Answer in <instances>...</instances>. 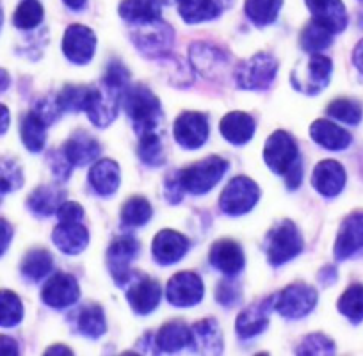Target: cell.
Listing matches in <instances>:
<instances>
[{
    "instance_id": "1",
    "label": "cell",
    "mask_w": 363,
    "mask_h": 356,
    "mask_svg": "<svg viewBox=\"0 0 363 356\" xmlns=\"http://www.w3.org/2000/svg\"><path fill=\"white\" fill-rule=\"evenodd\" d=\"M128 87V72L121 62H111L107 68V75L100 82V86L91 87L89 102L86 113L91 123L100 128L109 127L118 116L121 99L125 89Z\"/></svg>"
},
{
    "instance_id": "2",
    "label": "cell",
    "mask_w": 363,
    "mask_h": 356,
    "mask_svg": "<svg viewBox=\"0 0 363 356\" xmlns=\"http://www.w3.org/2000/svg\"><path fill=\"white\" fill-rule=\"evenodd\" d=\"M125 113L132 120L134 130L139 138L150 134H160V120H162V109L160 102L148 87L138 84L125 89L123 99Z\"/></svg>"
},
{
    "instance_id": "3",
    "label": "cell",
    "mask_w": 363,
    "mask_h": 356,
    "mask_svg": "<svg viewBox=\"0 0 363 356\" xmlns=\"http://www.w3.org/2000/svg\"><path fill=\"white\" fill-rule=\"evenodd\" d=\"M226 171H228V160L212 155L200 162L191 164L186 169L178 171L177 174L184 191L200 196V194L208 193L225 177Z\"/></svg>"
},
{
    "instance_id": "4",
    "label": "cell",
    "mask_w": 363,
    "mask_h": 356,
    "mask_svg": "<svg viewBox=\"0 0 363 356\" xmlns=\"http://www.w3.org/2000/svg\"><path fill=\"white\" fill-rule=\"evenodd\" d=\"M303 246L305 244H303V237L298 226L291 219H285L269 232L267 258L272 265H281L298 257L303 251Z\"/></svg>"
},
{
    "instance_id": "5",
    "label": "cell",
    "mask_w": 363,
    "mask_h": 356,
    "mask_svg": "<svg viewBox=\"0 0 363 356\" xmlns=\"http://www.w3.org/2000/svg\"><path fill=\"white\" fill-rule=\"evenodd\" d=\"M138 29L132 33V40L139 52L146 57H164L173 47V30L162 20H152L146 23H138Z\"/></svg>"
},
{
    "instance_id": "6",
    "label": "cell",
    "mask_w": 363,
    "mask_h": 356,
    "mask_svg": "<svg viewBox=\"0 0 363 356\" xmlns=\"http://www.w3.org/2000/svg\"><path fill=\"white\" fill-rule=\"evenodd\" d=\"M278 72L277 59L269 54H257L240 62L235 69V82L242 89H265Z\"/></svg>"
},
{
    "instance_id": "7",
    "label": "cell",
    "mask_w": 363,
    "mask_h": 356,
    "mask_svg": "<svg viewBox=\"0 0 363 356\" xmlns=\"http://www.w3.org/2000/svg\"><path fill=\"white\" fill-rule=\"evenodd\" d=\"M264 160L269 169L277 174H287L296 164H299V150L298 143L294 141L289 132L277 130L272 132L267 139L264 148Z\"/></svg>"
},
{
    "instance_id": "8",
    "label": "cell",
    "mask_w": 363,
    "mask_h": 356,
    "mask_svg": "<svg viewBox=\"0 0 363 356\" xmlns=\"http://www.w3.org/2000/svg\"><path fill=\"white\" fill-rule=\"evenodd\" d=\"M317 305V291L306 284H292L274 296L272 308L287 319H301Z\"/></svg>"
},
{
    "instance_id": "9",
    "label": "cell",
    "mask_w": 363,
    "mask_h": 356,
    "mask_svg": "<svg viewBox=\"0 0 363 356\" xmlns=\"http://www.w3.org/2000/svg\"><path fill=\"white\" fill-rule=\"evenodd\" d=\"M258 198H260V189L251 178L235 177L223 189L219 205L225 214L242 216L257 205Z\"/></svg>"
},
{
    "instance_id": "10",
    "label": "cell",
    "mask_w": 363,
    "mask_h": 356,
    "mask_svg": "<svg viewBox=\"0 0 363 356\" xmlns=\"http://www.w3.org/2000/svg\"><path fill=\"white\" fill-rule=\"evenodd\" d=\"M139 246L138 240L130 235H121L111 243L107 250V265L113 274L116 285L123 287L130 280V262L138 257Z\"/></svg>"
},
{
    "instance_id": "11",
    "label": "cell",
    "mask_w": 363,
    "mask_h": 356,
    "mask_svg": "<svg viewBox=\"0 0 363 356\" xmlns=\"http://www.w3.org/2000/svg\"><path fill=\"white\" fill-rule=\"evenodd\" d=\"M174 139L178 145L187 150H196L207 143L211 127H208V118L203 113H182L177 118L173 127Z\"/></svg>"
},
{
    "instance_id": "12",
    "label": "cell",
    "mask_w": 363,
    "mask_h": 356,
    "mask_svg": "<svg viewBox=\"0 0 363 356\" xmlns=\"http://www.w3.org/2000/svg\"><path fill=\"white\" fill-rule=\"evenodd\" d=\"M203 282L196 273H191V271L177 273L167 282L166 287L167 301L174 306H182V308L198 305L203 298Z\"/></svg>"
},
{
    "instance_id": "13",
    "label": "cell",
    "mask_w": 363,
    "mask_h": 356,
    "mask_svg": "<svg viewBox=\"0 0 363 356\" xmlns=\"http://www.w3.org/2000/svg\"><path fill=\"white\" fill-rule=\"evenodd\" d=\"M331 69H333V65H331L330 57L312 54L308 59V65H306L305 75L299 72L292 73V82H294L292 86L301 93H306V95H317L330 82Z\"/></svg>"
},
{
    "instance_id": "14",
    "label": "cell",
    "mask_w": 363,
    "mask_h": 356,
    "mask_svg": "<svg viewBox=\"0 0 363 356\" xmlns=\"http://www.w3.org/2000/svg\"><path fill=\"white\" fill-rule=\"evenodd\" d=\"M96 50L95 33L86 26H69L62 38V52L75 65H87Z\"/></svg>"
},
{
    "instance_id": "15",
    "label": "cell",
    "mask_w": 363,
    "mask_h": 356,
    "mask_svg": "<svg viewBox=\"0 0 363 356\" xmlns=\"http://www.w3.org/2000/svg\"><path fill=\"white\" fill-rule=\"evenodd\" d=\"M80 289L72 274L57 273L45 284L41 291V299L50 308H68L79 299Z\"/></svg>"
},
{
    "instance_id": "16",
    "label": "cell",
    "mask_w": 363,
    "mask_h": 356,
    "mask_svg": "<svg viewBox=\"0 0 363 356\" xmlns=\"http://www.w3.org/2000/svg\"><path fill=\"white\" fill-rule=\"evenodd\" d=\"M189 246V239L180 232L160 230L152 243V253L160 265H171L186 257Z\"/></svg>"
},
{
    "instance_id": "17",
    "label": "cell",
    "mask_w": 363,
    "mask_h": 356,
    "mask_svg": "<svg viewBox=\"0 0 363 356\" xmlns=\"http://www.w3.org/2000/svg\"><path fill=\"white\" fill-rule=\"evenodd\" d=\"M363 250V212H352L344 219L335 243V258L345 260Z\"/></svg>"
},
{
    "instance_id": "18",
    "label": "cell",
    "mask_w": 363,
    "mask_h": 356,
    "mask_svg": "<svg viewBox=\"0 0 363 356\" xmlns=\"http://www.w3.org/2000/svg\"><path fill=\"white\" fill-rule=\"evenodd\" d=\"M127 299L135 313L153 312L160 301V285L148 277H138L127 284Z\"/></svg>"
},
{
    "instance_id": "19",
    "label": "cell",
    "mask_w": 363,
    "mask_h": 356,
    "mask_svg": "<svg viewBox=\"0 0 363 356\" xmlns=\"http://www.w3.org/2000/svg\"><path fill=\"white\" fill-rule=\"evenodd\" d=\"M208 260L218 271L228 274V277H233V274L240 273L244 267L242 247L232 239L216 240L211 247Z\"/></svg>"
},
{
    "instance_id": "20",
    "label": "cell",
    "mask_w": 363,
    "mask_h": 356,
    "mask_svg": "<svg viewBox=\"0 0 363 356\" xmlns=\"http://www.w3.org/2000/svg\"><path fill=\"white\" fill-rule=\"evenodd\" d=\"M313 22L320 23L333 34L342 33L347 27V13L342 0H306Z\"/></svg>"
},
{
    "instance_id": "21",
    "label": "cell",
    "mask_w": 363,
    "mask_h": 356,
    "mask_svg": "<svg viewBox=\"0 0 363 356\" xmlns=\"http://www.w3.org/2000/svg\"><path fill=\"white\" fill-rule=\"evenodd\" d=\"M312 184L319 194L333 198L342 193L345 186V171L337 160H323L315 166L312 174Z\"/></svg>"
},
{
    "instance_id": "22",
    "label": "cell",
    "mask_w": 363,
    "mask_h": 356,
    "mask_svg": "<svg viewBox=\"0 0 363 356\" xmlns=\"http://www.w3.org/2000/svg\"><path fill=\"white\" fill-rule=\"evenodd\" d=\"M52 240L65 255H79L89 243V232L82 221H59L52 232Z\"/></svg>"
},
{
    "instance_id": "23",
    "label": "cell",
    "mask_w": 363,
    "mask_h": 356,
    "mask_svg": "<svg viewBox=\"0 0 363 356\" xmlns=\"http://www.w3.org/2000/svg\"><path fill=\"white\" fill-rule=\"evenodd\" d=\"M62 153H65L66 160L75 166H87L89 162L99 157L100 153V145L93 135H89L84 130H77L75 134H72V138L65 143L62 146Z\"/></svg>"
},
{
    "instance_id": "24",
    "label": "cell",
    "mask_w": 363,
    "mask_h": 356,
    "mask_svg": "<svg viewBox=\"0 0 363 356\" xmlns=\"http://www.w3.org/2000/svg\"><path fill=\"white\" fill-rule=\"evenodd\" d=\"M272 301H274V296L257 303V305H251L250 308L239 313L235 321V330L240 338H251L255 335L262 333L267 328L269 310L272 308Z\"/></svg>"
},
{
    "instance_id": "25",
    "label": "cell",
    "mask_w": 363,
    "mask_h": 356,
    "mask_svg": "<svg viewBox=\"0 0 363 356\" xmlns=\"http://www.w3.org/2000/svg\"><path fill=\"white\" fill-rule=\"evenodd\" d=\"M193 340L191 349L203 355H221L223 352V337L218 323L214 319L198 321L191 328Z\"/></svg>"
},
{
    "instance_id": "26",
    "label": "cell",
    "mask_w": 363,
    "mask_h": 356,
    "mask_svg": "<svg viewBox=\"0 0 363 356\" xmlns=\"http://www.w3.org/2000/svg\"><path fill=\"white\" fill-rule=\"evenodd\" d=\"M191 61L205 79H216L228 65V59L219 48L205 43H196L191 47Z\"/></svg>"
},
{
    "instance_id": "27",
    "label": "cell",
    "mask_w": 363,
    "mask_h": 356,
    "mask_svg": "<svg viewBox=\"0 0 363 356\" xmlns=\"http://www.w3.org/2000/svg\"><path fill=\"white\" fill-rule=\"evenodd\" d=\"M121 173L118 162L111 159H102L91 167L89 184L100 196H111L120 187Z\"/></svg>"
},
{
    "instance_id": "28",
    "label": "cell",
    "mask_w": 363,
    "mask_h": 356,
    "mask_svg": "<svg viewBox=\"0 0 363 356\" xmlns=\"http://www.w3.org/2000/svg\"><path fill=\"white\" fill-rule=\"evenodd\" d=\"M310 135H312L317 145L326 150H333V152L345 150L352 141L351 134L347 130L326 120L313 121L312 127H310Z\"/></svg>"
},
{
    "instance_id": "29",
    "label": "cell",
    "mask_w": 363,
    "mask_h": 356,
    "mask_svg": "<svg viewBox=\"0 0 363 356\" xmlns=\"http://www.w3.org/2000/svg\"><path fill=\"white\" fill-rule=\"evenodd\" d=\"M193 333L191 328L186 326L182 321H171L166 323L157 333V347L162 352H178L182 349L191 347Z\"/></svg>"
},
{
    "instance_id": "30",
    "label": "cell",
    "mask_w": 363,
    "mask_h": 356,
    "mask_svg": "<svg viewBox=\"0 0 363 356\" xmlns=\"http://www.w3.org/2000/svg\"><path fill=\"white\" fill-rule=\"evenodd\" d=\"M221 134L232 145H244L255 134V120L246 113L233 111L221 120Z\"/></svg>"
},
{
    "instance_id": "31",
    "label": "cell",
    "mask_w": 363,
    "mask_h": 356,
    "mask_svg": "<svg viewBox=\"0 0 363 356\" xmlns=\"http://www.w3.org/2000/svg\"><path fill=\"white\" fill-rule=\"evenodd\" d=\"M77 330L87 338H99L107 331V321L104 308L96 303L82 306L77 316Z\"/></svg>"
},
{
    "instance_id": "32",
    "label": "cell",
    "mask_w": 363,
    "mask_h": 356,
    "mask_svg": "<svg viewBox=\"0 0 363 356\" xmlns=\"http://www.w3.org/2000/svg\"><path fill=\"white\" fill-rule=\"evenodd\" d=\"M120 16L128 23H146L160 18L159 0H123L120 4Z\"/></svg>"
},
{
    "instance_id": "33",
    "label": "cell",
    "mask_w": 363,
    "mask_h": 356,
    "mask_svg": "<svg viewBox=\"0 0 363 356\" xmlns=\"http://www.w3.org/2000/svg\"><path fill=\"white\" fill-rule=\"evenodd\" d=\"M47 127L48 125L41 120L40 114L36 111H30L22 118V125H20V134H22V141L29 152L38 153L45 148V141H47Z\"/></svg>"
},
{
    "instance_id": "34",
    "label": "cell",
    "mask_w": 363,
    "mask_h": 356,
    "mask_svg": "<svg viewBox=\"0 0 363 356\" xmlns=\"http://www.w3.org/2000/svg\"><path fill=\"white\" fill-rule=\"evenodd\" d=\"M180 16L187 23H200L214 20L221 15L218 0H177Z\"/></svg>"
},
{
    "instance_id": "35",
    "label": "cell",
    "mask_w": 363,
    "mask_h": 356,
    "mask_svg": "<svg viewBox=\"0 0 363 356\" xmlns=\"http://www.w3.org/2000/svg\"><path fill=\"white\" fill-rule=\"evenodd\" d=\"M65 191L59 189V187L54 186H41L34 191L33 194L27 200V205H29L30 211L36 216H52L54 212H57L59 205L65 201Z\"/></svg>"
},
{
    "instance_id": "36",
    "label": "cell",
    "mask_w": 363,
    "mask_h": 356,
    "mask_svg": "<svg viewBox=\"0 0 363 356\" xmlns=\"http://www.w3.org/2000/svg\"><path fill=\"white\" fill-rule=\"evenodd\" d=\"M54 269V258L43 247L30 250L22 262V274L30 282H40Z\"/></svg>"
},
{
    "instance_id": "37",
    "label": "cell",
    "mask_w": 363,
    "mask_h": 356,
    "mask_svg": "<svg viewBox=\"0 0 363 356\" xmlns=\"http://www.w3.org/2000/svg\"><path fill=\"white\" fill-rule=\"evenodd\" d=\"M284 0H246V15L255 26L264 27L278 18Z\"/></svg>"
},
{
    "instance_id": "38",
    "label": "cell",
    "mask_w": 363,
    "mask_h": 356,
    "mask_svg": "<svg viewBox=\"0 0 363 356\" xmlns=\"http://www.w3.org/2000/svg\"><path fill=\"white\" fill-rule=\"evenodd\" d=\"M152 214L153 208L146 198L132 196L121 207V223L125 226H130V228H138V226L146 225L152 219Z\"/></svg>"
},
{
    "instance_id": "39",
    "label": "cell",
    "mask_w": 363,
    "mask_h": 356,
    "mask_svg": "<svg viewBox=\"0 0 363 356\" xmlns=\"http://www.w3.org/2000/svg\"><path fill=\"white\" fill-rule=\"evenodd\" d=\"M331 40H333V33L320 23L313 22V20L303 29L301 36H299L303 50L308 52V54H319L320 50L330 47Z\"/></svg>"
},
{
    "instance_id": "40",
    "label": "cell",
    "mask_w": 363,
    "mask_h": 356,
    "mask_svg": "<svg viewBox=\"0 0 363 356\" xmlns=\"http://www.w3.org/2000/svg\"><path fill=\"white\" fill-rule=\"evenodd\" d=\"M338 312L347 317L351 323L363 321V285L352 284L338 299Z\"/></svg>"
},
{
    "instance_id": "41",
    "label": "cell",
    "mask_w": 363,
    "mask_h": 356,
    "mask_svg": "<svg viewBox=\"0 0 363 356\" xmlns=\"http://www.w3.org/2000/svg\"><path fill=\"white\" fill-rule=\"evenodd\" d=\"M89 95V86H66L57 95V100L62 113H80V111H86Z\"/></svg>"
},
{
    "instance_id": "42",
    "label": "cell",
    "mask_w": 363,
    "mask_h": 356,
    "mask_svg": "<svg viewBox=\"0 0 363 356\" xmlns=\"http://www.w3.org/2000/svg\"><path fill=\"white\" fill-rule=\"evenodd\" d=\"M23 319V306L11 291H0V326L13 328Z\"/></svg>"
},
{
    "instance_id": "43",
    "label": "cell",
    "mask_w": 363,
    "mask_h": 356,
    "mask_svg": "<svg viewBox=\"0 0 363 356\" xmlns=\"http://www.w3.org/2000/svg\"><path fill=\"white\" fill-rule=\"evenodd\" d=\"M328 114L347 125H358L362 121V106L354 100L338 99L328 106Z\"/></svg>"
},
{
    "instance_id": "44",
    "label": "cell",
    "mask_w": 363,
    "mask_h": 356,
    "mask_svg": "<svg viewBox=\"0 0 363 356\" xmlns=\"http://www.w3.org/2000/svg\"><path fill=\"white\" fill-rule=\"evenodd\" d=\"M43 22V6L38 0H23L16 8L15 26L18 29H34Z\"/></svg>"
},
{
    "instance_id": "45",
    "label": "cell",
    "mask_w": 363,
    "mask_h": 356,
    "mask_svg": "<svg viewBox=\"0 0 363 356\" xmlns=\"http://www.w3.org/2000/svg\"><path fill=\"white\" fill-rule=\"evenodd\" d=\"M139 157L148 166H160L164 162V150L160 134H150L145 138H139Z\"/></svg>"
},
{
    "instance_id": "46",
    "label": "cell",
    "mask_w": 363,
    "mask_h": 356,
    "mask_svg": "<svg viewBox=\"0 0 363 356\" xmlns=\"http://www.w3.org/2000/svg\"><path fill=\"white\" fill-rule=\"evenodd\" d=\"M23 184V174L15 160H0V193H11L20 189Z\"/></svg>"
},
{
    "instance_id": "47",
    "label": "cell",
    "mask_w": 363,
    "mask_h": 356,
    "mask_svg": "<svg viewBox=\"0 0 363 356\" xmlns=\"http://www.w3.org/2000/svg\"><path fill=\"white\" fill-rule=\"evenodd\" d=\"M333 340L323 333L308 335L298 347V355H333Z\"/></svg>"
},
{
    "instance_id": "48",
    "label": "cell",
    "mask_w": 363,
    "mask_h": 356,
    "mask_svg": "<svg viewBox=\"0 0 363 356\" xmlns=\"http://www.w3.org/2000/svg\"><path fill=\"white\" fill-rule=\"evenodd\" d=\"M240 289L237 287L235 282H219L218 291H216V298L218 303H221L223 306H233L239 301Z\"/></svg>"
},
{
    "instance_id": "49",
    "label": "cell",
    "mask_w": 363,
    "mask_h": 356,
    "mask_svg": "<svg viewBox=\"0 0 363 356\" xmlns=\"http://www.w3.org/2000/svg\"><path fill=\"white\" fill-rule=\"evenodd\" d=\"M48 162H50L52 166V173H54L61 182L62 180H68L73 166L66 160L62 150H59V152H52L50 157H48Z\"/></svg>"
},
{
    "instance_id": "50",
    "label": "cell",
    "mask_w": 363,
    "mask_h": 356,
    "mask_svg": "<svg viewBox=\"0 0 363 356\" xmlns=\"http://www.w3.org/2000/svg\"><path fill=\"white\" fill-rule=\"evenodd\" d=\"M55 214H57L59 221H82L84 208L75 201H62Z\"/></svg>"
},
{
    "instance_id": "51",
    "label": "cell",
    "mask_w": 363,
    "mask_h": 356,
    "mask_svg": "<svg viewBox=\"0 0 363 356\" xmlns=\"http://www.w3.org/2000/svg\"><path fill=\"white\" fill-rule=\"evenodd\" d=\"M182 198H184V187L178 180V174H173L166 182V200H169L171 204H178Z\"/></svg>"
},
{
    "instance_id": "52",
    "label": "cell",
    "mask_w": 363,
    "mask_h": 356,
    "mask_svg": "<svg viewBox=\"0 0 363 356\" xmlns=\"http://www.w3.org/2000/svg\"><path fill=\"white\" fill-rule=\"evenodd\" d=\"M13 239V226L6 219L0 218V257L4 255Z\"/></svg>"
},
{
    "instance_id": "53",
    "label": "cell",
    "mask_w": 363,
    "mask_h": 356,
    "mask_svg": "<svg viewBox=\"0 0 363 356\" xmlns=\"http://www.w3.org/2000/svg\"><path fill=\"white\" fill-rule=\"evenodd\" d=\"M0 355H18V344L13 338L0 335Z\"/></svg>"
},
{
    "instance_id": "54",
    "label": "cell",
    "mask_w": 363,
    "mask_h": 356,
    "mask_svg": "<svg viewBox=\"0 0 363 356\" xmlns=\"http://www.w3.org/2000/svg\"><path fill=\"white\" fill-rule=\"evenodd\" d=\"M9 127V111L8 107L0 104V134H4Z\"/></svg>"
},
{
    "instance_id": "55",
    "label": "cell",
    "mask_w": 363,
    "mask_h": 356,
    "mask_svg": "<svg viewBox=\"0 0 363 356\" xmlns=\"http://www.w3.org/2000/svg\"><path fill=\"white\" fill-rule=\"evenodd\" d=\"M352 61H354L356 68L363 72V40L356 45L354 52H352Z\"/></svg>"
},
{
    "instance_id": "56",
    "label": "cell",
    "mask_w": 363,
    "mask_h": 356,
    "mask_svg": "<svg viewBox=\"0 0 363 356\" xmlns=\"http://www.w3.org/2000/svg\"><path fill=\"white\" fill-rule=\"evenodd\" d=\"M72 349L66 347V345H52V347H48L47 351H45V355H72Z\"/></svg>"
},
{
    "instance_id": "57",
    "label": "cell",
    "mask_w": 363,
    "mask_h": 356,
    "mask_svg": "<svg viewBox=\"0 0 363 356\" xmlns=\"http://www.w3.org/2000/svg\"><path fill=\"white\" fill-rule=\"evenodd\" d=\"M65 4L73 11H80L86 6V0H65Z\"/></svg>"
},
{
    "instance_id": "58",
    "label": "cell",
    "mask_w": 363,
    "mask_h": 356,
    "mask_svg": "<svg viewBox=\"0 0 363 356\" xmlns=\"http://www.w3.org/2000/svg\"><path fill=\"white\" fill-rule=\"evenodd\" d=\"M8 86H9L8 72H4V69H0V93L4 91V89H8Z\"/></svg>"
},
{
    "instance_id": "59",
    "label": "cell",
    "mask_w": 363,
    "mask_h": 356,
    "mask_svg": "<svg viewBox=\"0 0 363 356\" xmlns=\"http://www.w3.org/2000/svg\"><path fill=\"white\" fill-rule=\"evenodd\" d=\"M2 20H4V15H2V6H0V26H2Z\"/></svg>"
}]
</instances>
